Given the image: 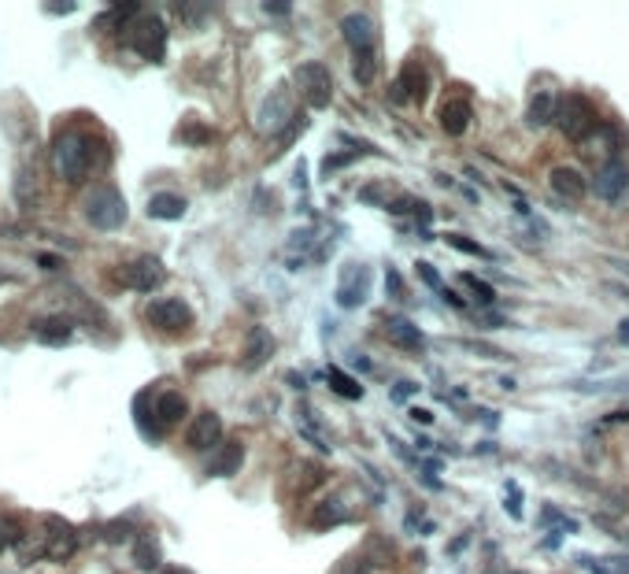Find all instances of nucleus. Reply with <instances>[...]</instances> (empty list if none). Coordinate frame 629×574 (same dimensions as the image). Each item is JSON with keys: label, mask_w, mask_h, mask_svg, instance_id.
<instances>
[{"label": "nucleus", "mask_w": 629, "mask_h": 574, "mask_svg": "<svg viewBox=\"0 0 629 574\" xmlns=\"http://www.w3.org/2000/svg\"><path fill=\"white\" fill-rule=\"evenodd\" d=\"M377 74V52H355L352 59V78L360 81V86H370Z\"/></svg>", "instance_id": "cd10ccee"}, {"label": "nucleus", "mask_w": 629, "mask_h": 574, "mask_svg": "<svg viewBox=\"0 0 629 574\" xmlns=\"http://www.w3.org/2000/svg\"><path fill=\"white\" fill-rule=\"evenodd\" d=\"M141 4H112L108 15H104V23L108 27H122V23H130V19H137Z\"/></svg>", "instance_id": "473e14b6"}, {"label": "nucleus", "mask_w": 629, "mask_h": 574, "mask_svg": "<svg viewBox=\"0 0 629 574\" xmlns=\"http://www.w3.org/2000/svg\"><path fill=\"white\" fill-rule=\"evenodd\" d=\"M352 159H360V156H355V152H333V156H326L322 159V167H319V175L322 178H330V175H338L341 167H348V163Z\"/></svg>", "instance_id": "72a5a7b5"}, {"label": "nucleus", "mask_w": 629, "mask_h": 574, "mask_svg": "<svg viewBox=\"0 0 629 574\" xmlns=\"http://www.w3.org/2000/svg\"><path fill=\"white\" fill-rule=\"evenodd\" d=\"M326 382H330V389H333V393H338L341 400H363V385L355 382V378H348L341 367H330Z\"/></svg>", "instance_id": "393cba45"}, {"label": "nucleus", "mask_w": 629, "mask_h": 574, "mask_svg": "<svg viewBox=\"0 0 629 574\" xmlns=\"http://www.w3.org/2000/svg\"><path fill=\"white\" fill-rule=\"evenodd\" d=\"M189 448H197V453H212V448L222 441V419L215 412H204L193 419V426H189V434H185Z\"/></svg>", "instance_id": "f8f14e48"}, {"label": "nucleus", "mask_w": 629, "mask_h": 574, "mask_svg": "<svg viewBox=\"0 0 629 574\" xmlns=\"http://www.w3.org/2000/svg\"><path fill=\"white\" fill-rule=\"evenodd\" d=\"M134 563L141 570H159V545H156V538H141L134 545Z\"/></svg>", "instance_id": "bb28decb"}, {"label": "nucleus", "mask_w": 629, "mask_h": 574, "mask_svg": "<svg viewBox=\"0 0 629 574\" xmlns=\"http://www.w3.org/2000/svg\"><path fill=\"white\" fill-rule=\"evenodd\" d=\"M19 538H23V523H19L12 511H0V552H4L8 545H15Z\"/></svg>", "instance_id": "c756f323"}, {"label": "nucleus", "mask_w": 629, "mask_h": 574, "mask_svg": "<svg viewBox=\"0 0 629 574\" xmlns=\"http://www.w3.org/2000/svg\"><path fill=\"white\" fill-rule=\"evenodd\" d=\"M555 112H559V97H552V93H533L530 108H526V127H530V130H540L544 122L555 119Z\"/></svg>", "instance_id": "4be33fe9"}, {"label": "nucleus", "mask_w": 629, "mask_h": 574, "mask_svg": "<svg viewBox=\"0 0 629 574\" xmlns=\"http://www.w3.org/2000/svg\"><path fill=\"white\" fill-rule=\"evenodd\" d=\"M270 353H275V337H270V330H263V326H256V330L245 337V353H241L245 371H256V367H263L270 360Z\"/></svg>", "instance_id": "4468645a"}, {"label": "nucleus", "mask_w": 629, "mask_h": 574, "mask_svg": "<svg viewBox=\"0 0 629 574\" xmlns=\"http://www.w3.org/2000/svg\"><path fill=\"white\" fill-rule=\"evenodd\" d=\"M440 127H445L448 137H463L470 130V105L463 97H448L440 105Z\"/></svg>", "instance_id": "2eb2a0df"}, {"label": "nucleus", "mask_w": 629, "mask_h": 574, "mask_svg": "<svg viewBox=\"0 0 629 574\" xmlns=\"http://www.w3.org/2000/svg\"><path fill=\"white\" fill-rule=\"evenodd\" d=\"M292 119V105H289V86L285 81H278L275 93H270L263 100V108H260V130L263 134H275L278 130V122Z\"/></svg>", "instance_id": "ddd939ff"}, {"label": "nucleus", "mask_w": 629, "mask_h": 574, "mask_svg": "<svg viewBox=\"0 0 629 574\" xmlns=\"http://www.w3.org/2000/svg\"><path fill=\"white\" fill-rule=\"evenodd\" d=\"M578 389H596V393H603V389H629V378H615V382H578Z\"/></svg>", "instance_id": "ea45409f"}, {"label": "nucleus", "mask_w": 629, "mask_h": 574, "mask_svg": "<svg viewBox=\"0 0 629 574\" xmlns=\"http://www.w3.org/2000/svg\"><path fill=\"white\" fill-rule=\"evenodd\" d=\"M555 122H559L566 141H585L589 134H596V108L581 93H566V97H559Z\"/></svg>", "instance_id": "7ed1b4c3"}, {"label": "nucleus", "mask_w": 629, "mask_h": 574, "mask_svg": "<svg viewBox=\"0 0 629 574\" xmlns=\"http://www.w3.org/2000/svg\"><path fill=\"white\" fill-rule=\"evenodd\" d=\"M241 463H245V448H241V441H229V445L219 448V456H215L212 463H207V475L229 478V475H237V470H241Z\"/></svg>", "instance_id": "a211bd4d"}, {"label": "nucleus", "mask_w": 629, "mask_h": 574, "mask_svg": "<svg viewBox=\"0 0 629 574\" xmlns=\"http://www.w3.org/2000/svg\"><path fill=\"white\" fill-rule=\"evenodd\" d=\"M338 523H348V516L338 508V504H322L319 511H314V519H311V530H330V526H338Z\"/></svg>", "instance_id": "7c9ffc66"}, {"label": "nucleus", "mask_w": 629, "mask_h": 574, "mask_svg": "<svg viewBox=\"0 0 629 574\" xmlns=\"http://www.w3.org/2000/svg\"><path fill=\"white\" fill-rule=\"evenodd\" d=\"M503 504L511 508V519H522V489H518V482H503Z\"/></svg>", "instance_id": "f704fd0d"}, {"label": "nucleus", "mask_w": 629, "mask_h": 574, "mask_svg": "<svg viewBox=\"0 0 629 574\" xmlns=\"http://www.w3.org/2000/svg\"><path fill=\"white\" fill-rule=\"evenodd\" d=\"M548 182H552V190L559 197H566V200H581L585 193H589V182H585L574 167H552Z\"/></svg>", "instance_id": "dca6fc26"}, {"label": "nucleus", "mask_w": 629, "mask_h": 574, "mask_svg": "<svg viewBox=\"0 0 629 574\" xmlns=\"http://www.w3.org/2000/svg\"><path fill=\"white\" fill-rule=\"evenodd\" d=\"M130 45L141 59H149V64H163L167 56V23L159 15H137L134 27H130Z\"/></svg>", "instance_id": "20e7f679"}, {"label": "nucleus", "mask_w": 629, "mask_h": 574, "mask_svg": "<svg viewBox=\"0 0 629 574\" xmlns=\"http://www.w3.org/2000/svg\"><path fill=\"white\" fill-rule=\"evenodd\" d=\"M104 538H108L112 545H115V541H126V538H130V523H112L108 530H104Z\"/></svg>", "instance_id": "a19ab883"}, {"label": "nucleus", "mask_w": 629, "mask_h": 574, "mask_svg": "<svg viewBox=\"0 0 629 574\" xmlns=\"http://www.w3.org/2000/svg\"><path fill=\"white\" fill-rule=\"evenodd\" d=\"M445 241L452 244V249H459V252H467V256H481V260H493V252H489V249H481V244H478V241H470V237H463V234H448Z\"/></svg>", "instance_id": "2f4dec72"}, {"label": "nucleus", "mask_w": 629, "mask_h": 574, "mask_svg": "<svg viewBox=\"0 0 629 574\" xmlns=\"http://www.w3.org/2000/svg\"><path fill=\"white\" fill-rule=\"evenodd\" d=\"M292 81H297L300 97L307 100L311 108H326L330 97H333V78H330V67L319 64V59H307V64H300L297 71H292Z\"/></svg>", "instance_id": "39448f33"}, {"label": "nucleus", "mask_w": 629, "mask_h": 574, "mask_svg": "<svg viewBox=\"0 0 629 574\" xmlns=\"http://www.w3.org/2000/svg\"><path fill=\"white\" fill-rule=\"evenodd\" d=\"M385 208L392 212V215H415L418 222H430L433 219V208L426 200H418V197H396V200H389Z\"/></svg>", "instance_id": "a878e982"}, {"label": "nucleus", "mask_w": 629, "mask_h": 574, "mask_svg": "<svg viewBox=\"0 0 629 574\" xmlns=\"http://www.w3.org/2000/svg\"><path fill=\"white\" fill-rule=\"evenodd\" d=\"M15 197H19V204H23V208H34V204H37V178H34L30 167L15 175Z\"/></svg>", "instance_id": "c85d7f7f"}, {"label": "nucleus", "mask_w": 629, "mask_h": 574, "mask_svg": "<svg viewBox=\"0 0 629 574\" xmlns=\"http://www.w3.org/2000/svg\"><path fill=\"white\" fill-rule=\"evenodd\" d=\"M389 100H392V105H411V97L404 93V86H400V81H392V86H389Z\"/></svg>", "instance_id": "c03bdc74"}, {"label": "nucleus", "mask_w": 629, "mask_h": 574, "mask_svg": "<svg viewBox=\"0 0 629 574\" xmlns=\"http://www.w3.org/2000/svg\"><path fill=\"white\" fill-rule=\"evenodd\" d=\"M385 290H389L392 297H404V282H400V275H396V268L385 271Z\"/></svg>", "instance_id": "37998d69"}, {"label": "nucleus", "mask_w": 629, "mask_h": 574, "mask_svg": "<svg viewBox=\"0 0 629 574\" xmlns=\"http://www.w3.org/2000/svg\"><path fill=\"white\" fill-rule=\"evenodd\" d=\"M385 330H389V337H392V345H400V348H408V353H418L426 341H423V330H418L415 322H408V319H400V315H392L389 322H385Z\"/></svg>", "instance_id": "6ab92c4d"}, {"label": "nucleus", "mask_w": 629, "mask_h": 574, "mask_svg": "<svg viewBox=\"0 0 629 574\" xmlns=\"http://www.w3.org/2000/svg\"><path fill=\"white\" fill-rule=\"evenodd\" d=\"M82 215H86V222L93 230H104V234H115L126 227V219H130V212H126V200L119 190L112 186H97L86 193V204H82Z\"/></svg>", "instance_id": "f03ea898"}, {"label": "nucleus", "mask_w": 629, "mask_h": 574, "mask_svg": "<svg viewBox=\"0 0 629 574\" xmlns=\"http://www.w3.org/2000/svg\"><path fill=\"white\" fill-rule=\"evenodd\" d=\"M459 278H463V282L470 285V290H474V297H478V300H485V304H493V300H496V290H493L489 282H481L478 275H459Z\"/></svg>", "instance_id": "c9c22d12"}, {"label": "nucleus", "mask_w": 629, "mask_h": 574, "mask_svg": "<svg viewBox=\"0 0 629 574\" xmlns=\"http://www.w3.org/2000/svg\"><path fill=\"white\" fill-rule=\"evenodd\" d=\"M411 415H415V423H433V415H430V412H418V407H415Z\"/></svg>", "instance_id": "09e8293b"}, {"label": "nucleus", "mask_w": 629, "mask_h": 574, "mask_svg": "<svg viewBox=\"0 0 629 574\" xmlns=\"http://www.w3.org/2000/svg\"><path fill=\"white\" fill-rule=\"evenodd\" d=\"M178 141H189V145H204V141H212V130L197 122V127H185V134H178Z\"/></svg>", "instance_id": "e433bc0d"}, {"label": "nucleus", "mask_w": 629, "mask_h": 574, "mask_svg": "<svg viewBox=\"0 0 629 574\" xmlns=\"http://www.w3.org/2000/svg\"><path fill=\"white\" fill-rule=\"evenodd\" d=\"M367 297H370V268L367 263H345L338 282V304L345 312H352V307L367 304Z\"/></svg>", "instance_id": "0eeeda50"}, {"label": "nucleus", "mask_w": 629, "mask_h": 574, "mask_svg": "<svg viewBox=\"0 0 629 574\" xmlns=\"http://www.w3.org/2000/svg\"><path fill=\"white\" fill-rule=\"evenodd\" d=\"M185 197H178V193H156L152 200H149V219H159V222H175V219H182L185 215Z\"/></svg>", "instance_id": "aec40b11"}, {"label": "nucleus", "mask_w": 629, "mask_h": 574, "mask_svg": "<svg viewBox=\"0 0 629 574\" xmlns=\"http://www.w3.org/2000/svg\"><path fill=\"white\" fill-rule=\"evenodd\" d=\"M134 419H137V426L144 430V438H159V419H156V407H152V397L149 393H137V400H134Z\"/></svg>", "instance_id": "b1692460"}, {"label": "nucleus", "mask_w": 629, "mask_h": 574, "mask_svg": "<svg viewBox=\"0 0 629 574\" xmlns=\"http://www.w3.org/2000/svg\"><path fill=\"white\" fill-rule=\"evenodd\" d=\"M625 190H629V167H625V159L611 156V159H607L603 167L596 171V178H593V193H596L600 200H618Z\"/></svg>", "instance_id": "9d476101"}, {"label": "nucleus", "mask_w": 629, "mask_h": 574, "mask_svg": "<svg viewBox=\"0 0 629 574\" xmlns=\"http://www.w3.org/2000/svg\"><path fill=\"white\" fill-rule=\"evenodd\" d=\"M152 407H156L159 426H175V423H182L189 415V404H185V397L178 393V389H167V393H159L152 400Z\"/></svg>", "instance_id": "f3484780"}, {"label": "nucleus", "mask_w": 629, "mask_h": 574, "mask_svg": "<svg viewBox=\"0 0 629 574\" xmlns=\"http://www.w3.org/2000/svg\"><path fill=\"white\" fill-rule=\"evenodd\" d=\"M411 393H418V382H396V385H392V400H396V404H404Z\"/></svg>", "instance_id": "79ce46f5"}, {"label": "nucleus", "mask_w": 629, "mask_h": 574, "mask_svg": "<svg viewBox=\"0 0 629 574\" xmlns=\"http://www.w3.org/2000/svg\"><path fill=\"white\" fill-rule=\"evenodd\" d=\"M618 334H622V341H629V322H622V326H618Z\"/></svg>", "instance_id": "3c124183"}, {"label": "nucleus", "mask_w": 629, "mask_h": 574, "mask_svg": "<svg viewBox=\"0 0 629 574\" xmlns=\"http://www.w3.org/2000/svg\"><path fill=\"white\" fill-rule=\"evenodd\" d=\"M341 34L355 52H374V41H377V23L367 12H352L341 19Z\"/></svg>", "instance_id": "9b49d317"}, {"label": "nucleus", "mask_w": 629, "mask_h": 574, "mask_svg": "<svg viewBox=\"0 0 629 574\" xmlns=\"http://www.w3.org/2000/svg\"><path fill=\"white\" fill-rule=\"evenodd\" d=\"M263 12H267V15H289V12H292V4H270V0H267Z\"/></svg>", "instance_id": "a18cd8bd"}, {"label": "nucleus", "mask_w": 629, "mask_h": 574, "mask_svg": "<svg viewBox=\"0 0 629 574\" xmlns=\"http://www.w3.org/2000/svg\"><path fill=\"white\" fill-rule=\"evenodd\" d=\"M45 12H52V15H67V12H74V4H45Z\"/></svg>", "instance_id": "49530a36"}, {"label": "nucleus", "mask_w": 629, "mask_h": 574, "mask_svg": "<svg viewBox=\"0 0 629 574\" xmlns=\"http://www.w3.org/2000/svg\"><path fill=\"white\" fill-rule=\"evenodd\" d=\"M163 574H189L185 567H163Z\"/></svg>", "instance_id": "8fccbe9b"}, {"label": "nucleus", "mask_w": 629, "mask_h": 574, "mask_svg": "<svg viewBox=\"0 0 629 574\" xmlns=\"http://www.w3.org/2000/svg\"><path fill=\"white\" fill-rule=\"evenodd\" d=\"M603 423H629V412H615V415H607Z\"/></svg>", "instance_id": "de8ad7c7"}, {"label": "nucleus", "mask_w": 629, "mask_h": 574, "mask_svg": "<svg viewBox=\"0 0 629 574\" xmlns=\"http://www.w3.org/2000/svg\"><path fill=\"white\" fill-rule=\"evenodd\" d=\"M467 348H470V353H478V356H489V360H508V353H503V348L485 345V341H467Z\"/></svg>", "instance_id": "4c0bfd02"}, {"label": "nucleus", "mask_w": 629, "mask_h": 574, "mask_svg": "<svg viewBox=\"0 0 629 574\" xmlns=\"http://www.w3.org/2000/svg\"><path fill=\"white\" fill-rule=\"evenodd\" d=\"M78 552V530L63 519V516H49L45 519V556L49 560H71Z\"/></svg>", "instance_id": "6e6552de"}, {"label": "nucleus", "mask_w": 629, "mask_h": 574, "mask_svg": "<svg viewBox=\"0 0 629 574\" xmlns=\"http://www.w3.org/2000/svg\"><path fill=\"white\" fill-rule=\"evenodd\" d=\"M34 334H37V341L41 345H67L71 341V322L67 319H34Z\"/></svg>", "instance_id": "5701e85b"}, {"label": "nucleus", "mask_w": 629, "mask_h": 574, "mask_svg": "<svg viewBox=\"0 0 629 574\" xmlns=\"http://www.w3.org/2000/svg\"><path fill=\"white\" fill-rule=\"evenodd\" d=\"M418 278H423L426 285H430V290H440V275H437V268H433V263H426V260H418Z\"/></svg>", "instance_id": "58836bf2"}, {"label": "nucleus", "mask_w": 629, "mask_h": 574, "mask_svg": "<svg viewBox=\"0 0 629 574\" xmlns=\"http://www.w3.org/2000/svg\"><path fill=\"white\" fill-rule=\"evenodd\" d=\"M115 275H119V282L126 285V290H137V293H152L167 282V268L156 256H137L130 263H122Z\"/></svg>", "instance_id": "423d86ee"}, {"label": "nucleus", "mask_w": 629, "mask_h": 574, "mask_svg": "<svg viewBox=\"0 0 629 574\" xmlns=\"http://www.w3.org/2000/svg\"><path fill=\"white\" fill-rule=\"evenodd\" d=\"M144 315H149V322L163 334H178V330H185V326H193V312H189V304L175 300V297L171 300H152Z\"/></svg>", "instance_id": "1a4fd4ad"}, {"label": "nucleus", "mask_w": 629, "mask_h": 574, "mask_svg": "<svg viewBox=\"0 0 629 574\" xmlns=\"http://www.w3.org/2000/svg\"><path fill=\"white\" fill-rule=\"evenodd\" d=\"M52 163H56V171L67 186H78V182H86V175L100 163V145L82 130H63L52 145Z\"/></svg>", "instance_id": "f257e3e1"}, {"label": "nucleus", "mask_w": 629, "mask_h": 574, "mask_svg": "<svg viewBox=\"0 0 629 574\" xmlns=\"http://www.w3.org/2000/svg\"><path fill=\"white\" fill-rule=\"evenodd\" d=\"M404 86V93L411 97V100H423L426 93H430V71L423 67V64H415V59H408L404 64V71H400V78H396Z\"/></svg>", "instance_id": "412c9836"}]
</instances>
